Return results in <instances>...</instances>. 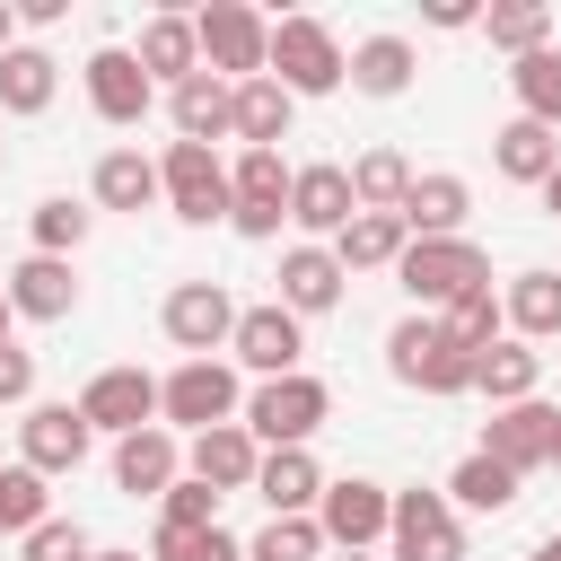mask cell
<instances>
[{"label":"cell","mask_w":561,"mask_h":561,"mask_svg":"<svg viewBox=\"0 0 561 561\" xmlns=\"http://www.w3.org/2000/svg\"><path fill=\"white\" fill-rule=\"evenodd\" d=\"M394 280H403L412 316H438V307H456L465 289L491 280V254H482L473 237H412V245L394 254Z\"/></svg>","instance_id":"6da1fadb"},{"label":"cell","mask_w":561,"mask_h":561,"mask_svg":"<svg viewBox=\"0 0 561 561\" xmlns=\"http://www.w3.org/2000/svg\"><path fill=\"white\" fill-rule=\"evenodd\" d=\"M237 421H245L254 447H307V438L333 421V386L307 377V368H298V377H254V394H245Z\"/></svg>","instance_id":"7a4b0ae2"},{"label":"cell","mask_w":561,"mask_h":561,"mask_svg":"<svg viewBox=\"0 0 561 561\" xmlns=\"http://www.w3.org/2000/svg\"><path fill=\"white\" fill-rule=\"evenodd\" d=\"M342 70H351V53H342V35L324 26V18H272V53H263V79H280L289 96H333L342 88Z\"/></svg>","instance_id":"3957f363"},{"label":"cell","mask_w":561,"mask_h":561,"mask_svg":"<svg viewBox=\"0 0 561 561\" xmlns=\"http://www.w3.org/2000/svg\"><path fill=\"white\" fill-rule=\"evenodd\" d=\"M237 412H245V386H237L228 359H175V368L158 377V421H167L175 438H202V430H219V421H237Z\"/></svg>","instance_id":"277c9868"},{"label":"cell","mask_w":561,"mask_h":561,"mask_svg":"<svg viewBox=\"0 0 561 561\" xmlns=\"http://www.w3.org/2000/svg\"><path fill=\"white\" fill-rule=\"evenodd\" d=\"M386 377L412 394H473V351H456L438 333V316H403L386 333Z\"/></svg>","instance_id":"5b68a950"},{"label":"cell","mask_w":561,"mask_h":561,"mask_svg":"<svg viewBox=\"0 0 561 561\" xmlns=\"http://www.w3.org/2000/svg\"><path fill=\"white\" fill-rule=\"evenodd\" d=\"M193 44H202V70L210 79H263V53H272V18H254L245 0H210L193 18Z\"/></svg>","instance_id":"8992f818"},{"label":"cell","mask_w":561,"mask_h":561,"mask_svg":"<svg viewBox=\"0 0 561 561\" xmlns=\"http://www.w3.org/2000/svg\"><path fill=\"white\" fill-rule=\"evenodd\" d=\"M158 202H167L184 228L228 219V167H219V149H202V140H167V158H158Z\"/></svg>","instance_id":"52a82bcc"},{"label":"cell","mask_w":561,"mask_h":561,"mask_svg":"<svg viewBox=\"0 0 561 561\" xmlns=\"http://www.w3.org/2000/svg\"><path fill=\"white\" fill-rule=\"evenodd\" d=\"M158 333H167L184 359H219L228 333H237V298H228L219 280H175L167 307H158Z\"/></svg>","instance_id":"ba28073f"},{"label":"cell","mask_w":561,"mask_h":561,"mask_svg":"<svg viewBox=\"0 0 561 561\" xmlns=\"http://www.w3.org/2000/svg\"><path fill=\"white\" fill-rule=\"evenodd\" d=\"M386 517H394V491L368 482V473H342V482H324V500H316L324 552H368V543H386Z\"/></svg>","instance_id":"9c48e42d"},{"label":"cell","mask_w":561,"mask_h":561,"mask_svg":"<svg viewBox=\"0 0 561 561\" xmlns=\"http://www.w3.org/2000/svg\"><path fill=\"white\" fill-rule=\"evenodd\" d=\"M228 351H237V368H254V377H298V368H307V324H298L280 298H263V307H237Z\"/></svg>","instance_id":"30bf717a"},{"label":"cell","mask_w":561,"mask_h":561,"mask_svg":"<svg viewBox=\"0 0 561 561\" xmlns=\"http://www.w3.org/2000/svg\"><path fill=\"white\" fill-rule=\"evenodd\" d=\"M386 543L394 561H465V517L447 508V491H394Z\"/></svg>","instance_id":"8fae6325"},{"label":"cell","mask_w":561,"mask_h":561,"mask_svg":"<svg viewBox=\"0 0 561 561\" xmlns=\"http://www.w3.org/2000/svg\"><path fill=\"white\" fill-rule=\"evenodd\" d=\"M79 421L88 430H105V438H131V430H149L158 421V377L149 368H96L88 386H79Z\"/></svg>","instance_id":"7c38bea8"},{"label":"cell","mask_w":561,"mask_h":561,"mask_svg":"<svg viewBox=\"0 0 561 561\" xmlns=\"http://www.w3.org/2000/svg\"><path fill=\"white\" fill-rule=\"evenodd\" d=\"M88 447H96V430L79 421V403H26V421H18V465L26 473H79L88 465Z\"/></svg>","instance_id":"4fadbf2b"},{"label":"cell","mask_w":561,"mask_h":561,"mask_svg":"<svg viewBox=\"0 0 561 561\" xmlns=\"http://www.w3.org/2000/svg\"><path fill=\"white\" fill-rule=\"evenodd\" d=\"M552 430H561V403H543V394H526V403H500L491 421H482V456L491 465H508L517 482L552 456Z\"/></svg>","instance_id":"5bb4252c"},{"label":"cell","mask_w":561,"mask_h":561,"mask_svg":"<svg viewBox=\"0 0 561 561\" xmlns=\"http://www.w3.org/2000/svg\"><path fill=\"white\" fill-rule=\"evenodd\" d=\"M88 105H96V123H114V131H131L149 105H158V88L140 79V61H131V44H96L88 53Z\"/></svg>","instance_id":"9a60e30c"},{"label":"cell","mask_w":561,"mask_h":561,"mask_svg":"<svg viewBox=\"0 0 561 561\" xmlns=\"http://www.w3.org/2000/svg\"><path fill=\"white\" fill-rule=\"evenodd\" d=\"M351 175L333 167V158H316V167H289V228H307V245H333L342 228H351Z\"/></svg>","instance_id":"2e32d148"},{"label":"cell","mask_w":561,"mask_h":561,"mask_svg":"<svg viewBox=\"0 0 561 561\" xmlns=\"http://www.w3.org/2000/svg\"><path fill=\"white\" fill-rule=\"evenodd\" d=\"M175 473H184V438H175L167 421H149V430H131V438H114V491H123V500H158Z\"/></svg>","instance_id":"e0dca14e"},{"label":"cell","mask_w":561,"mask_h":561,"mask_svg":"<svg viewBox=\"0 0 561 561\" xmlns=\"http://www.w3.org/2000/svg\"><path fill=\"white\" fill-rule=\"evenodd\" d=\"M9 316H26V324H61L70 307H79V272L61 263V254H26V263H9Z\"/></svg>","instance_id":"ac0fdd59"},{"label":"cell","mask_w":561,"mask_h":561,"mask_svg":"<svg viewBox=\"0 0 561 561\" xmlns=\"http://www.w3.org/2000/svg\"><path fill=\"white\" fill-rule=\"evenodd\" d=\"M254 465H263V447L245 438V421H219V430L184 438V473H193V482H210L219 500H228V491H254Z\"/></svg>","instance_id":"d6986e66"},{"label":"cell","mask_w":561,"mask_h":561,"mask_svg":"<svg viewBox=\"0 0 561 561\" xmlns=\"http://www.w3.org/2000/svg\"><path fill=\"white\" fill-rule=\"evenodd\" d=\"M342 280H351V272L333 263V245H307V237H298V245L280 254V307H289L298 324H307V316H333V307H342Z\"/></svg>","instance_id":"ffe728a7"},{"label":"cell","mask_w":561,"mask_h":561,"mask_svg":"<svg viewBox=\"0 0 561 561\" xmlns=\"http://www.w3.org/2000/svg\"><path fill=\"white\" fill-rule=\"evenodd\" d=\"M254 500H263L272 517H316V500H324V465H316L307 447H263V465H254Z\"/></svg>","instance_id":"44dd1931"},{"label":"cell","mask_w":561,"mask_h":561,"mask_svg":"<svg viewBox=\"0 0 561 561\" xmlns=\"http://www.w3.org/2000/svg\"><path fill=\"white\" fill-rule=\"evenodd\" d=\"M289 114H298V96L280 79H237L228 88V140H245V149H280Z\"/></svg>","instance_id":"7402d4cb"},{"label":"cell","mask_w":561,"mask_h":561,"mask_svg":"<svg viewBox=\"0 0 561 561\" xmlns=\"http://www.w3.org/2000/svg\"><path fill=\"white\" fill-rule=\"evenodd\" d=\"M131 61H140V79H149V88H184V79L202 70V44H193V18H175V9H158V18L140 26V44H131Z\"/></svg>","instance_id":"603a6c76"},{"label":"cell","mask_w":561,"mask_h":561,"mask_svg":"<svg viewBox=\"0 0 561 561\" xmlns=\"http://www.w3.org/2000/svg\"><path fill=\"white\" fill-rule=\"evenodd\" d=\"M403 237H465V219H473V184L465 175H412V193H403Z\"/></svg>","instance_id":"cb8c5ba5"},{"label":"cell","mask_w":561,"mask_h":561,"mask_svg":"<svg viewBox=\"0 0 561 561\" xmlns=\"http://www.w3.org/2000/svg\"><path fill=\"white\" fill-rule=\"evenodd\" d=\"M535 386H543V351H535V342L500 333L491 351H473V394H491V412H500V403H526Z\"/></svg>","instance_id":"d4e9b609"},{"label":"cell","mask_w":561,"mask_h":561,"mask_svg":"<svg viewBox=\"0 0 561 561\" xmlns=\"http://www.w3.org/2000/svg\"><path fill=\"white\" fill-rule=\"evenodd\" d=\"M167 123H175V140H202V149H219V140H228V79L193 70L184 88H167Z\"/></svg>","instance_id":"484cf974"},{"label":"cell","mask_w":561,"mask_h":561,"mask_svg":"<svg viewBox=\"0 0 561 561\" xmlns=\"http://www.w3.org/2000/svg\"><path fill=\"white\" fill-rule=\"evenodd\" d=\"M491 167H500L508 184H543V175L561 167V131H543V123L508 114V123L491 131Z\"/></svg>","instance_id":"4316f807"},{"label":"cell","mask_w":561,"mask_h":561,"mask_svg":"<svg viewBox=\"0 0 561 561\" xmlns=\"http://www.w3.org/2000/svg\"><path fill=\"white\" fill-rule=\"evenodd\" d=\"M500 324H508L517 342H552V333H561V272H517V280L500 289Z\"/></svg>","instance_id":"83f0119b"},{"label":"cell","mask_w":561,"mask_h":561,"mask_svg":"<svg viewBox=\"0 0 561 561\" xmlns=\"http://www.w3.org/2000/svg\"><path fill=\"white\" fill-rule=\"evenodd\" d=\"M412 70H421V53H412L403 35H359L342 79H351L359 96H403V88H412Z\"/></svg>","instance_id":"f1b7e54d"},{"label":"cell","mask_w":561,"mask_h":561,"mask_svg":"<svg viewBox=\"0 0 561 561\" xmlns=\"http://www.w3.org/2000/svg\"><path fill=\"white\" fill-rule=\"evenodd\" d=\"M403 245H412V237H403L394 210H351V228L333 237V263H342V272H394Z\"/></svg>","instance_id":"f546056e"},{"label":"cell","mask_w":561,"mask_h":561,"mask_svg":"<svg viewBox=\"0 0 561 561\" xmlns=\"http://www.w3.org/2000/svg\"><path fill=\"white\" fill-rule=\"evenodd\" d=\"M53 88H61V61L44 44H9L0 53V114H44Z\"/></svg>","instance_id":"4dcf8cb0"},{"label":"cell","mask_w":561,"mask_h":561,"mask_svg":"<svg viewBox=\"0 0 561 561\" xmlns=\"http://www.w3.org/2000/svg\"><path fill=\"white\" fill-rule=\"evenodd\" d=\"M88 193H96V210H149V202H158V158H140V149H105L96 175H88Z\"/></svg>","instance_id":"1f68e13d"},{"label":"cell","mask_w":561,"mask_h":561,"mask_svg":"<svg viewBox=\"0 0 561 561\" xmlns=\"http://www.w3.org/2000/svg\"><path fill=\"white\" fill-rule=\"evenodd\" d=\"M342 175H351V202H359V210H403V193H412V158H403V149H386V140H377V149H359Z\"/></svg>","instance_id":"d6a6232c"},{"label":"cell","mask_w":561,"mask_h":561,"mask_svg":"<svg viewBox=\"0 0 561 561\" xmlns=\"http://www.w3.org/2000/svg\"><path fill=\"white\" fill-rule=\"evenodd\" d=\"M447 508H456V517H465V508H473V517H500V508H517V473L473 447V456L447 473Z\"/></svg>","instance_id":"836d02e7"},{"label":"cell","mask_w":561,"mask_h":561,"mask_svg":"<svg viewBox=\"0 0 561 561\" xmlns=\"http://www.w3.org/2000/svg\"><path fill=\"white\" fill-rule=\"evenodd\" d=\"M508 88H517V114H526V123L561 131V44H543V53L508 61Z\"/></svg>","instance_id":"e575fe53"},{"label":"cell","mask_w":561,"mask_h":561,"mask_svg":"<svg viewBox=\"0 0 561 561\" xmlns=\"http://www.w3.org/2000/svg\"><path fill=\"white\" fill-rule=\"evenodd\" d=\"M482 35H491L508 61H526V53L552 44V9H543V0H491V9H482Z\"/></svg>","instance_id":"d590c367"},{"label":"cell","mask_w":561,"mask_h":561,"mask_svg":"<svg viewBox=\"0 0 561 561\" xmlns=\"http://www.w3.org/2000/svg\"><path fill=\"white\" fill-rule=\"evenodd\" d=\"M237 202L289 210V158H280V149H237V167H228V210H237Z\"/></svg>","instance_id":"8d00e7d4"},{"label":"cell","mask_w":561,"mask_h":561,"mask_svg":"<svg viewBox=\"0 0 561 561\" xmlns=\"http://www.w3.org/2000/svg\"><path fill=\"white\" fill-rule=\"evenodd\" d=\"M26 228H35V254H61V263H70V254L88 245L96 210H88V202H70V193H44V202L26 210Z\"/></svg>","instance_id":"74e56055"},{"label":"cell","mask_w":561,"mask_h":561,"mask_svg":"<svg viewBox=\"0 0 561 561\" xmlns=\"http://www.w3.org/2000/svg\"><path fill=\"white\" fill-rule=\"evenodd\" d=\"M438 333H447L456 351H491V342L508 333V324H500V289L482 280V289H465L456 307H438Z\"/></svg>","instance_id":"f35d334b"},{"label":"cell","mask_w":561,"mask_h":561,"mask_svg":"<svg viewBox=\"0 0 561 561\" xmlns=\"http://www.w3.org/2000/svg\"><path fill=\"white\" fill-rule=\"evenodd\" d=\"M149 561H245V543L228 526H158L149 535Z\"/></svg>","instance_id":"ab89813d"},{"label":"cell","mask_w":561,"mask_h":561,"mask_svg":"<svg viewBox=\"0 0 561 561\" xmlns=\"http://www.w3.org/2000/svg\"><path fill=\"white\" fill-rule=\"evenodd\" d=\"M53 517V491H44V473H26V465H0V535H35Z\"/></svg>","instance_id":"60d3db41"},{"label":"cell","mask_w":561,"mask_h":561,"mask_svg":"<svg viewBox=\"0 0 561 561\" xmlns=\"http://www.w3.org/2000/svg\"><path fill=\"white\" fill-rule=\"evenodd\" d=\"M245 561H324V526L316 517H263V535L245 543Z\"/></svg>","instance_id":"b9f144b4"},{"label":"cell","mask_w":561,"mask_h":561,"mask_svg":"<svg viewBox=\"0 0 561 561\" xmlns=\"http://www.w3.org/2000/svg\"><path fill=\"white\" fill-rule=\"evenodd\" d=\"M158 526H219V491L193 482V473H175V482L158 491Z\"/></svg>","instance_id":"7bdbcfd3"},{"label":"cell","mask_w":561,"mask_h":561,"mask_svg":"<svg viewBox=\"0 0 561 561\" xmlns=\"http://www.w3.org/2000/svg\"><path fill=\"white\" fill-rule=\"evenodd\" d=\"M96 543H88V526L79 517H44L35 535H18V561H88Z\"/></svg>","instance_id":"ee69618b"},{"label":"cell","mask_w":561,"mask_h":561,"mask_svg":"<svg viewBox=\"0 0 561 561\" xmlns=\"http://www.w3.org/2000/svg\"><path fill=\"white\" fill-rule=\"evenodd\" d=\"M26 394H35V351L9 342V351H0V403H26Z\"/></svg>","instance_id":"f6af8a7d"},{"label":"cell","mask_w":561,"mask_h":561,"mask_svg":"<svg viewBox=\"0 0 561 561\" xmlns=\"http://www.w3.org/2000/svg\"><path fill=\"white\" fill-rule=\"evenodd\" d=\"M421 18H430L438 35H465V26H482V9H473V0H430Z\"/></svg>","instance_id":"bcb514c9"},{"label":"cell","mask_w":561,"mask_h":561,"mask_svg":"<svg viewBox=\"0 0 561 561\" xmlns=\"http://www.w3.org/2000/svg\"><path fill=\"white\" fill-rule=\"evenodd\" d=\"M18 44V0H0V53Z\"/></svg>","instance_id":"7dc6e473"},{"label":"cell","mask_w":561,"mask_h":561,"mask_svg":"<svg viewBox=\"0 0 561 561\" xmlns=\"http://www.w3.org/2000/svg\"><path fill=\"white\" fill-rule=\"evenodd\" d=\"M535 193H543V210H552V219H561V167H552V175H543V184H535Z\"/></svg>","instance_id":"c3c4849f"},{"label":"cell","mask_w":561,"mask_h":561,"mask_svg":"<svg viewBox=\"0 0 561 561\" xmlns=\"http://www.w3.org/2000/svg\"><path fill=\"white\" fill-rule=\"evenodd\" d=\"M526 561H561V526H552V535H543V543H535Z\"/></svg>","instance_id":"681fc988"},{"label":"cell","mask_w":561,"mask_h":561,"mask_svg":"<svg viewBox=\"0 0 561 561\" xmlns=\"http://www.w3.org/2000/svg\"><path fill=\"white\" fill-rule=\"evenodd\" d=\"M88 561H140V552H123V543H96V552H88Z\"/></svg>","instance_id":"f907efd6"},{"label":"cell","mask_w":561,"mask_h":561,"mask_svg":"<svg viewBox=\"0 0 561 561\" xmlns=\"http://www.w3.org/2000/svg\"><path fill=\"white\" fill-rule=\"evenodd\" d=\"M9 324H18V316H9V289H0V351H9Z\"/></svg>","instance_id":"816d5d0a"},{"label":"cell","mask_w":561,"mask_h":561,"mask_svg":"<svg viewBox=\"0 0 561 561\" xmlns=\"http://www.w3.org/2000/svg\"><path fill=\"white\" fill-rule=\"evenodd\" d=\"M543 465H552V473H561V430H552V456H543Z\"/></svg>","instance_id":"f5cc1de1"},{"label":"cell","mask_w":561,"mask_h":561,"mask_svg":"<svg viewBox=\"0 0 561 561\" xmlns=\"http://www.w3.org/2000/svg\"><path fill=\"white\" fill-rule=\"evenodd\" d=\"M333 561H368V552H333Z\"/></svg>","instance_id":"db71d44e"},{"label":"cell","mask_w":561,"mask_h":561,"mask_svg":"<svg viewBox=\"0 0 561 561\" xmlns=\"http://www.w3.org/2000/svg\"><path fill=\"white\" fill-rule=\"evenodd\" d=\"M0 167H9V149H0Z\"/></svg>","instance_id":"11a10c76"}]
</instances>
